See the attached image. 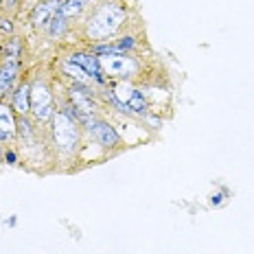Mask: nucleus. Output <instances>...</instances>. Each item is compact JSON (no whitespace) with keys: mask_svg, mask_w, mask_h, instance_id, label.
I'll return each instance as SVG.
<instances>
[{"mask_svg":"<svg viewBox=\"0 0 254 254\" xmlns=\"http://www.w3.org/2000/svg\"><path fill=\"white\" fill-rule=\"evenodd\" d=\"M20 66L18 62H2L0 64V97H4L7 92H11L18 83L20 77Z\"/></svg>","mask_w":254,"mask_h":254,"instance_id":"obj_8","label":"nucleus"},{"mask_svg":"<svg viewBox=\"0 0 254 254\" xmlns=\"http://www.w3.org/2000/svg\"><path fill=\"white\" fill-rule=\"evenodd\" d=\"M15 4H18V0H4V7L7 9H13Z\"/></svg>","mask_w":254,"mask_h":254,"instance_id":"obj_18","label":"nucleus"},{"mask_svg":"<svg viewBox=\"0 0 254 254\" xmlns=\"http://www.w3.org/2000/svg\"><path fill=\"white\" fill-rule=\"evenodd\" d=\"M53 140L62 151H75L81 134H79V121L70 119L68 114H64L62 110L53 116Z\"/></svg>","mask_w":254,"mask_h":254,"instance_id":"obj_2","label":"nucleus"},{"mask_svg":"<svg viewBox=\"0 0 254 254\" xmlns=\"http://www.w3.org/2000/svg\"><path fill=\"white\" fill-rule=\"evenodd\" d=\"M90 134H92V138L99 142V145L103 147V149H114V147L121 145V136L119 131L114 129V125H110L108 121H101V119H94L92 123L88 125Z\"/></svg>","mask_w":254,"mask_h":254,"instance_id":"obj_5","label":"nucleus"},{"mask_svg":"<svg viewBox=\"0 0 254 254\" xmlns=\"http://www.w3.org/2000/svg\"><path fill=\"white\" fill-rule=\"evenodd\" d=\"M99 62H101L105 77L123 79V81H127L129 77H134L140 68L134 57H127V55H103V57H99Z\"/></svg>","mask_w":254,"mask_h":254,"instance_id":"obj_4","label":"nucleus"},{"mask_svg":"<svg viewBox=\"0 0 254 254\" xmlns=\"http://www.w3.org/2000/svg\"><path fill=\"white\" fill-rule=\"evenodd\" d=\"M68 62L79 66L81 70H86L88 77L97 83H105V79H108L101 68V62H99V57L94 55V53H72V55L68 57Z\"/></svg>","mask_w":254,"mask_h":254,"instance_id":"obj_6","label":"nucleus"},{"mask_svg":"<svg viewBox=\"0 0 254 254\" xmlns=\"http://www.w3.org/2000/svg\"><path fill=\"white\" fill-rule=\"evenodd\" d=\"M66 29H68V20H64L60 13L55 15V18L51 20V24H49V35L53 40H60L64 33H66Z\"/></svg>","mask_w":254,"mask_h":254,"instance_id":"obj_15","label":"nucleus"},{"mask_svg":"<svg viewBox=\"0 0 254 254\" xmlns=\"http://www.w3.org/2000/svg\"><path fill=\"white\" fill-rule=\"evenodd\" d=\"M64 0H42L33 7L31 11V22H33L35 29H44V26L51 24V20L60 13Z\"/></svg>","mask_w":254,"mask_h":254,"instance_id":"obj_7","label":"nucleus"},{"mask_svg":"<svg viewBox=\"0 0 254 254\" xmlns=\"http://www.w3.org/2000/svg\"><path fill=\"white\" fill-rule=\"evenodd\" d=\"M11 110L18 112V116H26L31 112V86L29 83H20V86L13 90Z\"/></svg>","mask_w":254,"mask_h":254,"instance_id":"obj_9","label":"nucleus"},{"mask_svg":"<svg viewBox=\"0 0 254 254\" xmlns=\"http://www.w3.org/2000/svg\"><path fill=\"white\" fill-rule=\"evenodd\" d=\"M127 112H134V114H145L147 112V99H145V92L134 88L131 92L129 101H127Z\"/></svg>","mask_w":254,"mask_h":254,"instance_id":"obj_13","label":"nucleus"},{"mask_svg":"<svg viewBox=\"0 0 254 254\" xmlns=\"http://www.w3.org/2000/svg\"><path fill=\"white\" fill-rule=\"evenodd\" d=\"M31 112H33L35 121H40V123L53 121V116H55L51 88L44 81H40V79L35 83H31Z\"/></svg>","mask_w":254,"mask_h":254,"instance_id":"obj_3","label":"nucleus"},{"mask_svg":"<svg viewBox=\"0 0 254 254\" xmlns=\"http://www.w3.org/2000/svg\"><path fill=\"white\" fill-rule=\"evenodd\" d=\"M15 134L18 131H15V119L11 105L0 103V142H9Z\"/></svg>","mask_w":254,"mask_h":254,"instance_id":"obj_10","label":"nucleus"},{"mask_svg":"<svg viewBox=\"0 0 254 254\" xmlns=\"http://www.w3.org/2000/svg\"><path fill=\"white\" fill-rule=\"evenodd\" d=\"M4 160H7L9 165H15V160H18V156H15V151H7V153H4Z\"/></svg>","mask_w":254,"mask_h":254,"instance_id":"obj_17","label":"nucleus"},{"mask_svg":"<svg viewBox=\"0 0 254 254\" xmlns=\"http://www.w3.org/2000/svg\"><path fill=\"white\" fill-rule=\"evenodd\" d=\"M88 2H90V0H64V2H62V9H60V15H62L64 20L77 18V15L88 7Z\"/></svg>","mask_w":254,"mask_h":254,"instance_id":"obj_11","label":"nucleus"},{"mask_svg":"<svg viewBox=\"0 0 254 254\" xmlns=\"http://www.w3.org/2000/svg\"><path fill=\"white\" fill-rule=\"evenodd\" d=\"M2 62H18L22 64V42L18 38H11L2 49Z\"/></svg>","mask_w":254,"mask_h":254,"instance_id":"obj_12","label":"nucleus"},{"mask_svg":"<svg viewBox=\"0 0 254 254\" xmlns=\"http://www.w3.org/2000/svg\"><path fill=\"white\" fill-rule=\"evenodd\" d=\"M0 31H2V33H11V31H13L11 20H7V18H2V20H0Z\"/></svg>","mask_w":254,"mask_h":254,"instance_id":"obj_16","label":"nucleus"},{"mask_svg":"<svg viewBox=\"0 0 254 254\" xmlns=\"http://www.w3.org/2000/svg\"><path fill=\"white\" fill-rule=\"evenodd\" d=\"M64 72H66L68 77L75 79V83H83V86H88V83L92 81V79L88 77V72H86V70H81V68L75 66V64H70V62L64 64Z\"/></svg>","mask_w":254,"mask_h":254,"instance_id":"obj_14","label":"nucleus"},{"mask_svg":"<svg viewBox=\"0 0 254 254\" xmlns=\"http://www.w3.org/2000/svg\"><path fill=\"white\" fill-rule=\"evenodd\" d=\"M127 20V7L114 0L99 4L86 20V38L90 42H108L123 29Z\"/></svg>","mask_w":254,"mask_h":254,"instance_id":"obj_1","label":"nucleus"},{"mask_svg":"<svg viewBox=\"0 0 254 254\" xmlns=\"http://www.w3.org/2000/svg\"><path fill=\"white\" fill-rule=\"evenodd\" d=\"M0 4H4V0H0Z\"/></svg>","mask_w":254,"mask_h":254,"instance_id":"obj_19","label":"nucleus"}]
</instances>
